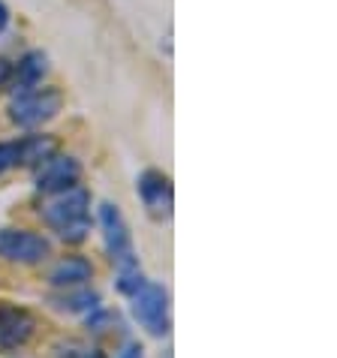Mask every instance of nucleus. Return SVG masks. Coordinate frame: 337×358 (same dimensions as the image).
Returning a JSON list of instances; mask_svg holds the SVG:
<instances>
[{"mask_svg":"<svg viewBox=\"0 0 337 358\" xmlns=\"http://www.w3.org/2000/svg\"><path fill=\"white\" fill-rule=\"evenodd\" d=\"M43 220L64 241H85L87 232H91V193L82 190V187L57 193L43 208Z\"/></svg>","mask_w":337,"mask_h":358,"instance_id":"f257e3e1","label":"nucleus"},{"mask_svg":"<svg viewBox=\"0 0 337 358\" xmlns=\"http://www.w3.org/2000/svg\"><path fill=\"white\" fill-rule=\"evenodd\" d=\"M64 106V96L57 87H31V91H18L13 94L9 99V121L24 127V130H31V127H39L45 121H52V117L61 112Z\"/></svg>","mask_w":337,"mask_h":358,"instance_id":"f03ea898","label":"nucleus"},{"mask_svg":"<svg viewBox=\"0 0 337 358\" xmlns=\"http://www.w3.org/2000/svg\"><path fill=\"white\" fill-rule=\"evenodd\" d=\"M133 298V316L136 322L154 337H166L172 316H168V292L163 283L145 280L138 289L130 295Z\"/></svg>","mask_w":337,"mask_h":358,"instance_id":"7ed1b4c3","label":"nucleus"},{"mask_svg":"<svg viewBox=\"0 0 337 358\" xmlns=\"http://www.w3.org/2000/svg\"><path fill=\"white\" fill-rule=\"evenodd\" d=\"M136 193L151 220L166 223L168 217H172L175 190H172V181H168L166 172H160V169H145V172L136 178Z\"/></svg>","mask_w":337,"mask_h":358,"instance_id":"20e7f679","label":"nucleus"},{"mask_svg":"<svg viewBox=\"0 0 337 358\" xmlns=\"http://www.w3.org/2000/svg\"><path fill=\"white\" fill-rule=\"evenodd\" d=\"M52 256V244L48 238L27 232V229H0V259L18 262V265H39Z\"/></svg>","mask_w":337,"mask_h":358,"instance_id":"39448f33","label":"nucleus"},{"mask_svg":"<svg viewBox=\"0 0 337 358\" xmlns=\"http://www.w3.org/2000/svg\"><path fill=\"white\" fill-rule=\"evenodd\" d=\"M100 229H103L106 253H108V259H112L115 265L138 259L136 247H133L130 226H127V220H124V214H121V208H117V205H112V202L100 205Z\"/></svg>","mask_w":337,"mask_h":358,"instance_id":"423d86ee","label":"nucleus"},{"mask_svg":"<svg viewBox=\"0 0 337 358\" xmlns=\"http://www.w3.org/2000/svg\"><path fill=\"white\" fill-rule=\"evenodd\" d=\"M78 181H82V163H78L76 157L57 154V151L36 166V178H34L36 190L45 196L73 190V187H78Z\"/></svg>","mask_w":337,"mask_h":358,"instance_id":"0eeeda50","label":"nucleus"},{"mask_svg":"<svg viewBox=\"0 0 337 358\" xmlns=\"http://www.w3.org/2000/svg\"><path fill=\"white\" fill-rule=\"evenodd\" d=\"M57 151L48 136H24L13 142H0V178L18 166H39Z\"/></svg>","mask_w":337,"mask_h":358,"instance_id":"6e6552de","label":"nucleus"},{"mask_svg":"<svg viewBox=\"0 0 337 358\" xmlns=\"http://www.w3.org/2000/svg\"><path fill=\"white\" fill-rule=\"evenodd\" d=\"M36 334V316L27 307L0 301V352H18Z\"/></svg>","mask_w":337,"mask_h":358,"instance_id":"1a4fd4ad","label":"nucleus"},{"mask_svg":"<svg viewBox=\"0 0 337 358\" xmlns=\"http://www.w3.org/2000/svg\"><path fill=\"white\" fill-rule=\"evenodd\" d=\"M91 277H94L91 259H85V256H66V259H61L48 271V283L57 286V289H76V286H85Z\"/></svg>","mask_w":337,"mask_h":358,"instance_id":"9d476101","label":"nucleus"},{"mask_svg":"<svg viewBox=\"0 0 337 358\" xmlns=\"http://www.w3.org/2000/svg\"><path fill=\"white\" fill-rule=\"evenodd\" d=\"M48 73V57L43 52H27L22 61L15 64V69L9 73V82L6 85H13L9 91L18 94V91H31V87L36 85H43V76Z\"/></svg>","mask_w":337,"mask_h":358,"instance_id":"9b49d317","label":"nucleus"},{"mask_svg":"<svg viewBox=\"0 0 337 358\" xmlns=\"http://www.w3.org/2000/svg\"><path fill=\"white\" fill-rule=\"evenodd\" d=\"M52 304L64 313H87L100 304V292H91V289H76V292H64V295H55Z\"/></svg>","mask_w":337,"mask_h":358,"instance_id":"f8f14e48","label":"nucleus"},{"mask_svg":"<svg viewBox=\"0 0 337 358\" xmlns=\"http://www.w3.org/2000/svg\"><path fill=\"white\" fill-rule=\"evenodd\" d=\"M142 283H145V274H142V265H138V259L117 265V274H115V289L121 292V295H133V292H136Z\"/></svg>","mask_w":337,"mask_h":358,"instance_id":"ddd939ff","label":"nucleus"},{"mask_svg":"<svg viewBox=\"0 0 337 358\" xmlns=\"http://www.w3.org/2000/svg\"><path fill=\"white\" fill-rule=\"evenodd\" d=\"M85 322H87V328H91V331H96V334L112 331V325H115V328H124L121 316H117L115 310H108V307H100V304H96L94 310H87Z\"/></svg>","mask_w":337,"mask_h":358,"instance_id":"4468645a","label":"nucleus"},{"mask_svg":"<svg viewBox=\"0 0 337 358\" xmlns=\"http://www.w3.org/2000/svg\"><path fill=\"white\" fill-rule=\"evenodd\" d=\"M55 358H106V352L100 350V346H91V343H82V341H69V343L57 346Z\"/></svg>","mask_w":337,"mask_h":358,"instance_id":"2eb2a0df","label":"nucleus"},{"mask_svg":"<svg viewBox=\"0 0 337 358\" xmlns=\"http://www.w3.org/2000/svg\"><path fill=\"white\" fill-rule=\"evenodd\" d=\"M117 358H145L142 343H127V346H124V352L117 355Z\"/></svg>","mask_w":337,"mask_h":358,"instance_id":"dca6fc26","label":"nucleus"},{"mask_svg":"<svg viewBox=\"0 0 337 358\" xmlns=\"http://www.w3.org/2000/svg\"><path fill=\"white\" fill-rule=\"evenodd\" d=\"M9 73H13V64H9L6 57H0V87L9 82Z\"/></svg>","mask_w":337,"mask_h":358,"instance_id":"f3484780","label":"nucleus"},{"mask_svg":"<svg viewBox=\"0 0 337 358\" xmlns=\"http://www.w3.org/2000/svg\"><path fill=\"white\" fill-rule=\"evenodd\" d=\"M6 27H9V6L0 0V34H3Z\"/></svg>","mask_w":337,"mask_h":358,"instance_id":"a211bd4d","label":"nucleus"}]
</instances>
